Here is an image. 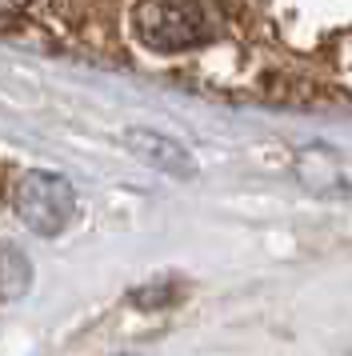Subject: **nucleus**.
<instances>
[{"instance_id":"nucleus-2","label":"nucleus","mask_w":352,"mask_h":356,"mask_svg":"<svg viewBox=\"0 0 352 356\" xmlns=\"http://www.w3.org/2000/svg\"><path fill=\"white\" fill-rule=\"evenodd\" d=\"M13 209L36 236H61L64 225L77 212V193H72V184L61 172L32 168V172H24L16 180Z\"/></svg>"},{"instance_id":"nucleus-7","label":"nucleus","mask_w":352,"mask_h":356,"mask_svg":"<svg viewBox=\"0 0 352 356\" xmlns=\"http://www.w3.org/2000/svg\"><path fill=\"white\" fill-rule=\"evenodd\" d=\"M32 0H0V17H16V13H24Z\"/></svg>"},{"instance_id":"nucleus-5","label":"nucleus","mask_w":352,"mask_h":356,"mask_svg":"<svg viewBox=\"0 0 352 356\" xmlns=\"http://www.w3.org/2000/svg\"><path fill=\"white\" fill-rule=\"evenodd\" d=\"M32 289V264L16 244L0 241V300H20Z\"/></svg>"},{"instance_id":"nucleus-1","label":"nucleus","mask_w":352,"mask_h":356,"mask_svg":"<svg viewBox=\"0 0 352 356\" xmlns=\"http://www.w3.org/2000/svg\"><path fill=\"white\" fill-rule=\"evenodd\" d=\"M132 24L152 52H184L212 36V17L205 0H141Z\"/></svg>"},{"instance_id":"nucleus-4","label":"nucleus","mask_w":352,"mask_h":356,"mask_svg":"<svg viewBox=\"0 0 352 356\" xmlns=\"http://www.w3.org/2000/svg\"><path fill=\"white\" fill-rule=\"evenodd\" d=\"M125 145L132 148L144 164L160 168L164 177H176V180H192L196 177V161H192V152L180 145V140H173V136H164V132H157V129H128Z\"/></svg>"},{"instance_id":"nucleus-3","label":"nucleus","mask_w":352,"mask_h":356,"mask_svg":"<svg viewBox=\"0 0 352 356\" xmlns=\"http://www.w3.org/2000/svg\"><path fill=\"white\" fill-rule=\"evenodd\" d=\"M296 180L312 196L344 200L352 196V156L333 145H304L296 152Z\"/></svg>"},{"instance_id":"nucleus-6","label":"nucleus","mask_w":352,"mask_h":356,"mask_svg":"<svg viewBox=\"0 0 352 356\" xmlns=\"http://www.w3.org/2000/svg\"><path fill=\"white\" fill-rule=\"evenodd\" d=\"M176 300H180L176 284H148V289L132 292V305L136 308H164V305H176Z\"/></svg>"},{"instance_id":"nucleus-9","label":"nucleus","mask_w":352,"mask_h":356,"mask_svg":"<svg viewBox=\"0 0 352 356\" xmlns=\"http://www.w3.org/2000/svg\"><path fill=\"white\" fill-rule=\"evenodd\" d=\"M349 356H352V348H349Z\"/></svg>"},{"instance_id":"nucleus-8","label":"nucleus","mask_w":352,"mask_h":356,"mask_svg":"<svg viewBox=\"0 0 352 356\" xmlns=\"http://www.w3.org/2000/svg\"><path fill=\"white\" fill-rule=\"evenodd\" d=\"M112 356H136V353H112Z\"/></svg>"}]
</instances>
